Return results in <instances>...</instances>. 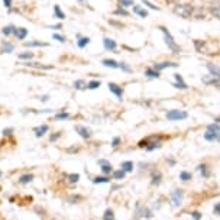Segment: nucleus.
<instances>
[{"instance_id":"0eeeda50","label":"nucleus","mask_w":220,"mask_h":220,"mask_svg":"<svg viewBox=\"0 0 220 220\" xmlns=\"http://www.w3.org/2000/svg\"><path fill=\"white\" fill-rule=\"evenodd\" d=\"M75 131L80 133V136H83V138H86V139H88V138L91 136V132H90V129H87L86 126L77 125V126H75Z\"/></svg>"},{"instance_id":"a19ab883","label":"nucleus","mask_w":220,"mask_h":220,"mask_svg":"<svg viewBox=\"0 0 220 220\" xmlns=\"http://www.w3.org/2000/svg\"><path fill=\"white\" fill-rule=\"evenodd\" d=\"M191 214H193V217H194L196 220H200V219H201V214H200L198 212H193Z\"/></svg>"},{"instance_id":"72a5a7b5","label":"nucleus","mask_w":220,"mask_h":220,"mask_svg":"<svg viewBox=\"0 0 220 220\" xmlns=\"http://www.w3.org/2000/svg\"><path fill=\"white\" fill-rule=\"evenodd\" d=\"M88 42H90V39H88V38H81V39L78 41V46H80V48H84Z\"/></svg>"},{"instance_id":"3c124183","label":"nucleus","mask_w":220,"mask_h":220,"mask_svg":"<svg viewBox=\"0 0 220 220\" xmlns=\"http://www.w3.org/2000/svg\"><path fill=\"white\" fill-rule=\"evenodd\" d=\"M217 140H219V142H220V135H219V138H217Z\"/></svg>"},{"instance_id":"393cba45","label":"nucleus","mask_w":220,"mask_h":220,"mask_svg":"<svg viewBox=\"0 0 220 220\" xmlns=\"http://www.w3.org/2000/svg\"><path fill=\"white\" fill-rule=\"evenodd\" d=\"M109 181H110V178H107V177H96V178L93 179L94 184H98V182H109Z\"/></svg>"},{"instance_id":"f257e3e1","label":"nucleus","mask_w":220,"mask_h":220,"mask_svg":"<svg viewBox=\"0 0 220 220\" xmlns=\"http://www.w3.org/2000/svg\"><path fill=\"white\" fill-rule=\"evenodd\" d=\"M173 12L179 17L191 19L196 13V7L193 4H188V3H177L174 6V9H173Z\"/></svg>"},{"instance_id":"7c9ffc66","label":"nucleus","mask_w":220,"mask_h":220,"mask_svg":"<svg viewBox=\"0 0 220 220\" xmlns=\"http://www.w3.org/2000/svg\"><path fill=\"white\" fill-rule=\"evenodd\" d=\"M97 87H100V81H90L87 84V88H90V90H94Z\"/></svg>"},{"instance_id":"2f4dec72","label":"nucleus","mask_w":220,"mask_h":220,"mask_svg":"<svg viewBox=\"0 0 220 220\" xmlns=\"http://www.w3.org/2000/svg\"><path fill=\"white\" fill-rule=\"evenodd\" d=\"M113 13H115V15H120V16H129V13H128L125 9H122V7H120V9H116Z\"/></svg>"},{"instance_id":"423d86ee","label":"nucleus","mask_w":220,"mask_h":220,"mask_svg":"<svg viewBox=\"0 0 220 220\" xmlns=\"http://www.w3.org/2000/svg\"><path fill=\"white\" fill-rule=\"evenodd\" d=\"M109 90H110L112 93H115L119 98H122V96H123V90H122L120 86H117V84H115V83H109Z\"/></svg>"},{"instance_id":"4468645a","label":"nucleus","mask_w":220,"mask_h":220,"mask_svg":"<svg viewBox=\"0 0 220 220\" xmlns=\"http://www.w3.org/2000/svg\"><path fill=\"white\" fill-rule=\"evenodd\" d=\"M25 65H28V67H34V68H44V70H49V68H52L51 65H42V64H39V62H26Z\"/></svg>"},{"instance_id":"a878e982","label":"nucleus","mask_w":220,"mask_h":220,"mask_svg":"<svg viewBox=\"0 0 220 220\" xmlns=\"http://www.w3.org/2000/svg\"><path fill=\"white\" fill-rule=\"evenodd\" d=\"M123 177H125V171H123V170H119V171H115V173H113V178H115V179H122Z\"/></svg>"},{"instance_id":"8fccbe9b","label":"nucleus","mask_w":220,"mask_h":220,"mask_svg":"<svg viewBox=\"0 0 220 220\" xmlns=\"http://www.w3.org/2000/svg\"><path fill=\"white\" fill-rule=\"evenodd\" d=\"M216 122H219V123H220V117H217V119H216Z\"/></svg>"},{"instance_id":"412c9836","label":"nucleus","mask_w":220,"mask_h":220,"mask_svg":"<svg viewBox=\"0 0 220 220\" xmlns=\"http://www.w3.org/2000/svg\"><path fill=\"white\" fill-rule=\"evenodd\" d=\"M15 29H16V28H15L13 25H9V26H4L1 32H3V34H4L6 36H9L10 34H13V32H15Z\"/></svg>"},{"instance_id":"f3484780","label":"nucleus","mask_w":220,"mask_h":220,"mask_svg":"<svg viewBox=\"0 0 220 220\" xmlns=\"http://www.w3.org/2000/svg\"><path fill=\"white\" fill-rule=\"evenodd\" d=\"M122 170H123L125 173H129V171H132V170H133V162H131V161L122 162Z\"/></svg>"},{"instance_id":"a18cd8bd","label":"nucleus","mask_w":220,"mask_h":220,"mask_svg":"<svg viewBox=\"0 0 220 220\" xmlns=\"http://www.w3.org/2000/svg\"><path fill=\"white\" fill-rule=\"evenodd\" d=\"M159 177H161V174H158L156 177L154 175V181H152V184H158V182H159Z\"/></svg>"},{"instance_id":"a211bd4d","label":"nucleus","mask_w":220,"mask_h":220,"mask_svg":"<svg viewBox=\"0 0 220 220\" xmlns=\"http://www.w3.org/2000/svg\"><path fill=\"white\" fill-rule=\"evenodd\" d=\"M103 64H104L106 67H112V68H117V67H119V64H117L115 59H103Z\"/></svg>"},{"instance_id":"49530a36","label":"nucleus","mask_w":220,"mask_h":220,"mask_svg":"<svg viewBox=\"0 0 220 220\" xmlns=\"http://www.w3.org/2000/svg\"><path fill=\"white\" fill-rule=\"evenodd\" d=\"M3 3H4L6 7H10V6H12V0H3Z\"/></svg>"},{"instance_id":"79ce46f5","label":"nucleus","mask_w":220,"mask_h":220,"mask_svg":"<svg viewBox=\"0 0 220 220\" xmlns=\"http://www.w3.org/2000/svg\"><path fill=\"white\" fill-rule=\"evenodd\" d=\"M119 143H120V138H115V139H113V143H112V145H113V146L116 148V146H117Z\"/></svg>"},{"instance_id":"1a4fd4ad","label":"nucleus","mask_w":220,"mask_h":220,"mask_svg":"<svg viewBox=\"0 0 220 220\" xmlns=\"http://www.w3.org/2000/svg\"><path fill=\"white\" fill-rule=\"evenodd\" d=\"M15 35H16V38L17 39H25L26 38V35H28V29H25V28H16L15 29V32H13Z\"/></svg>"},{"instance_id":"ddd939ff","label":"nucleus","mask_w":220,"mask_h":220,"mask_svg":"<svg viewBox=\"0 0 220 220\" xmlns=\"http://www.w3.org/2000/svg\"><path fill=\"white\" fill-rule=\"evenodd\" d=\"M145 75H148V77H151V78H158V77H159V71H156L155 68H148V70L145 71Z\"/></svg>"},{"instance_id":"58836bf2","label":"nucleus","mask_w":220,"mask_h":220,"mask_svg":"<svg viewBox=\"0 0 220 220\" xmlns=\"http://www.w3.org/2000/svg\"><path fill=\"white\" fill-rule=\"evenodd\" d=\"M142 1H143V4H146V6H149L151 9H154V10H158V7H156V6H154V4H152L151 1H148V0H142Z\"/></svg>"},{"instance_id":"dca6fc26","label":"nucleus","mask_w":220,"mask_h":220,"mask_svg":"<svg viewBox=\"0 0 220 220\" xmlns=\"http://www.w3.org/2000/svg\"><path fill=\"white\" fill-rule=\"evenodd\" d=\"M133 12L138 13L139 16H142V17H146V16H148V12L143 10V9H140V6H135V4H133Z\"/></svg>"},{"instance_id":"6e6552de","label":"nucleus","mask_w":220,"mask_h":220,"mask_svg":"<svg viewBox=\"0 0 220 220\" xmlns=\"http://www.w3.org/2000/svg\"><path fill=\"white\" fill-rule=\"evenodd\" d=\"M167 67H178V64H177V62H168V61H165V62H159V64H155V65H154V68H155L156 71H161V70H164V68H167Z\"/></svg>"},{"instance_id":"37998d69","label":"nucleus","mask_w":220,"mask_h":220,"mask_svg":"<svg viewBox=\"0 0 220 220\" xmlns=\"http://www.w3.org/2000/svg\"><path fill=\"white\" fill-rule=\"evenodd\" d=\"M59 136H61V133L58 132V133H55V135H51V138H49V139H51V140H57Z\"/></svg>"},{"instance_id":"f704fd0d","label":"nucleus","mask_w":220,"mask_h":220,"mask_svg":"<svg viewBox=\"0 0 220 220\" xmlns=\"http://www.w3.org/2000/svg\"><path fill=\"white\" fill-rule=\"evenodd\" d=\"M67 177L70 178L71 182H77V181L80 179V175H78V174H70V175H67Z\"/></svg>"},{"instance_id":"6ab92c4d","label":"nucleus","mask_w":220,"mask_h":220,"mask_svg":"<svg viewBox=\"0 0 220 220\" xmlns=\"http://www.w3.org/2000/svg\"><path fill=\"white\" fill-rule=\"evenodd\" d=\"M103 220H115V213H113V210H106L104 212V214H103Z\"/></svg>"},{"instance_id":"4be33fe9","label":"nucleus","mask_w":220,"mask_h":220,"mask_svg":"<svg viewBox=\"0 0 220 220\" xmlns=\"http://www.w3.org/2000/svg\"><path fill=\"white\" fill-rule=\"evenodd\" d=\"M34 131L36 132V136H42L45 132H48V126H46V125H42L41 128H35Z\"/></svg>"},{"instance_id":"9d476101","label":"nucleus","mask_w":220,"mask_h":220,"mask_svg":"<svg viewBox=\"0 0 220 220\" xmlns=\"http://www.w3.org/2000/svg\"><path fill=\"white\" fill-rule=\"evenodd\" d=\"M103 44H104V48L109 49V51H116V42L113 39H109V38H104L103 39Z\"/></svg>"},{"instance_id":"2eb2a0df","label":"nucleus","mask_w":220,"mask_h":220,"mask_svg":"<svg viewBox=\"0 0 220 220\" xmlns=\"http://www.w3.org/2000/svg\"><path fill=\"white\" fill-rule=\"evenodd\" d=\"M32 179H34V175H32V174H25V175H22L19 178V182H20V184H28V182H31Z\"/></svg>"},{"instance_id":"de8ad7c7","label":"nucleus","mask_w":220,"mask_h":220,"mask_svg":"<svg viewBox=\"0 0 220 220\" xmlns=\"http://www.w3.org/2000/svg\"><path fill=\"white\" fill-rule=\"evenodd\" d=\"M165 1H167V3H170V4H174V3H177L178 0H165Z\"/></svg>"},{"instance_id":"f03ea898","label":"nucleus","mask_w":220,"mask_h":220,"mask_svg":"<svg viewBox=\"0 0 220 220\" xmlns=\"http://www.w3.org/2000/svg\"><path fill=\"white\" fill-rule=\"evenodd\" d=\"M159 29L164 32V36H165V44L168 45V48L174 52V54H179L181 52V48L177 45V42L174 41V38H173V35L168 32V29L167 28H164V26H159Z\"/></svg>"},{"instance_id":"f8f14e48","label":"nucleus","mask_w":220,"mask_h":220,"mask_svg":"<svg viewBox=\"0 0 220 220\" xmlns=\"http://www.w3.org/2000/svg\"><path fill=\"white\" fill-rule=\"evenodd\" d=\"M175 80H177V83L174 84V87L181 88V90H185V88H187V84L184 83V80H182V77H181L179 74H175Z\"/></svg>"},{"instance_id":"5701e85b","label":"nucleus","mask_w":220,"mask_h":220,"mask_svg":"<svg viewBox=\"0 0 220 220\" xmlns=\"http://www.w3.org/2000/svg\"><path fill=\"white\" fill-rule=\"evenodd\" d=\"M13 48H15V46L12 44H9V42H3V45H1V51H3V52H12Z\"/></svg>"},{"instance_id":"20e7f679","label":"nucleus","mask_w":220,"mask_h":220,"mask_svg":"<svg viewBox=\"0 0 220 220\" xmlns=\"http://www.w3.org/2000/svg\"><path fill=\"white\" fill-rule=\"evenodd\" d=\"M209 12H210L212 16L220 19V3L219 1H210V4H209Z\"/></svg>"},{"instance_id":"c03bdc74","label":"nucleus","mask_w":220,"mask_h":220,"mask_svg":"<svg viewBox=\"0 0 220 220\" xmlns=\"http://www.w3.org/2000/svg\"><path fill=\"white\" fill-rule=\"evenodd\" d=\"M214 213H216V214H220V203H217V204L214 206Z\"/></svg>"},{"instance_id":"c756f323","label":"nucleus","mask_w":220,"mask_h":220,"mask_svg":"<svg viewBox=\"0 0 220 220\" xmlns=\"http://www.w3.org/2000/svg\"><path fill=\"white\" fill-rule=\"evenodd\" d=\"M32 57H34V52H22V54H19L20 59H28V58H32Z\"/></svg>"},{"instance_id":"bb28decb","label":"nucleus","mask_w":220,"mask_h":220,"mask_svg":"<svg viewBox=\"0 0 220 220\" xmlns=\"http://www.w3.org/2000/svg\"><path fill=\"white\" fill-rule=\"evenodd\" d=\"M101 171H103L104 174H110V173L113 171V167H112L110 164H104V165L101 167Z\"/></svg>"},{"instance_id":"473e14b6","label":"nucleus","mask_w":220,"mask_h":220,"mask_svg":"<svg viewBox=\"0 0 220 220\" xmlns=\"http://www.w3.org/2000/svg\"><path fill=\"white\" fill-rule=\"evenodd\" d=\"M48 44H44V42H26L25 46H46Z\"/></svg>"},{"instance_id":"c85d7f7f","label":"nucleus","mask_w":220,"mask_h":220,"mask_svg":"<svg viewBox=\"0 0 220 220\" xmlns=\"http://www.w3.org/2000/svg\"><path fill=\"white\" fill-rule=\"evenodd\" d=\"M179 178H181L182 181H188V179H191V174L187 173V171H182V173L179 174Z\"/></svg>"},{"instance_id":"aec40b11","label":"nucleus","mask_w":220,"mask_h":220,"mask_svg":"<svg viewBox=\"0 0 220 220\" xmlns=\"http://www.w3.org/2000/svg\"><path fill=\"white\" fill-rule=\"evenodd\" d=\"M54 13H55V16L58 17V19H65V15L61 12V9H59V6L57 4V6H54Z\"/></svg>"},{"instance_id":"4c0bfd02","label":"nucleus","mask_w":220,"mask_h":220,"mask_svg":"<svg viewBox=\"0 0 220 220\" xmlns=\"http://www.w3.org/2000/svg\"><path fill=\"white\" fill-rule=\"evenodd\" d=\"M55 119H68V113H58Z\"/></svg>"},{"instance_id":"cd10ccee","label":"nucleus","mask_w":220,"mask_h":220,"mask_svg":"<svg viewBox=\"0 0 220 220\" xmlns=\"http://www.w3.org/2000/svg\"><path fill=\"white\" fill-rule=\"evenodd\" d=\"M198 170H200V173L203 174V177H206V178H207V177L210 175V173L207 171V167H206L204 164H203V165H200V167H198Z\"/></svg>"},{"instance_id":"e433bc0d","label":"nucleus","mask_w":220,"mask_h":220,"mask_svg":"<svg viewBox=\"0 0 220 220\" xmlns=\"http://www.w3.org/2000/svg\"><path fill=\"white\" fill-rule=\"evenodd\" d=\"M119 67H120V68H122L123 71H126V73H131V68H129V67H128V65H126L125 62H122V64H119Z\"/></svg>"},{"instance_id":"9b49d317","label":"nucleus","mask_w":220,"mask_h":220,"mask_svg":"<svg viewBox=\"0 0 220 220\" xmlns=\"http://www.w3.org/2000/svg\"><path fill=\"white\" fill-rule=\"evenodd\" d=\"M207 70L210 71V74H212V75H214V77L220 78V67L213 65V64H207Z\"/></svg>"},{"instance_id":"09e8293b","label":"nucleus","mask_w":220,"mask_h":220,"mask_svg":"<svg viewBox=\"0 0 220 220\" xmlns=\"http://www.w3.org/2000/svg\"><path fill=\"white\" fill-rule=\"evenodd\" d=\"M10 133H12V129H7V131L4 129V135H10Z\"/></svg>"},{"instance_id":"603ef678","label":"nucleus","mask_w":220,"mask_h":220,"mask_svg":"<svg viewBox=\"0 0 220 220\" xmlns=\"http://www.w3.org/2000/svg\"><path fill=\"white\" fill-rule=\"evenodd\" d=\"M0 177H1V171H0Z\"/></svg>"},{"instance_id":"b1692460","label":"nucleus","mask_w":220,"mask_h":220,"mask_svg":"<svg viewBox=\"0 0 220 220\" xmlns=\"http://www.w3.org/2000/svg\"><path fill=\"white\" fill-rule=\"evenodd\" d=\"M74 87L77 88V90H83V88L87 87V84H86L83 80H77V81L74 83Z\"/></svg>"},{"instance_id":"c9c22d12","label":"nucleus","mask_w":220,"mask_h":220,"mask_svg":"<svg viewBox=\"0 0 220 220\" xmlns=\"http://www.w3.org/2000/svg\"><path fill=\"white\" fill-rule=\"evenodd\" d=\"M132 0H120V7H126V6H132Z\"/></svg>"},{"instance_id":"7ed1b4c3","label":"nucleus","mask_w":220,"mask_h":220,"mask_svg":"<svg viewBox=\"0 0 220 220\" xmlns=\"http://www.w3.org/2000/svg\"><path fill=\"white\" fill-rule=\"evenodd\" d=\"M187 113L181 112V110H170L167 113V119L168 120H181V119H187Z\"/></svg>"},{"instance_id":"ea45409f","label":"nucleus","mask_w":220,"mask_h":220,"mask_svg":"<svg viewBox=\"0 0 220 220\" xmlns=\"http://www.w3.org/2000/svg\"><path fill=\"white\" fill-rule=\"evenodd\" d=\"M54 39H58L59 42H64V41H65V38H64V36H61V35H58V34H55V35H54Z\"/></svg>"},{"instance_id":"39448f33","label":"nucleus","mask_w":220,"mask_h":220,"mask_svg":"<svg viewBox=\"0 0 220 220\" xmlns=\"http://www.w3.org/2000/svg\"><path fill=\"white\" fill-rule=\"evenodd\" d=\"M171 201L174 206H179L181 201H182V191L181 190H175L173 194H171Z\"/></svg>"}]
</instances>
